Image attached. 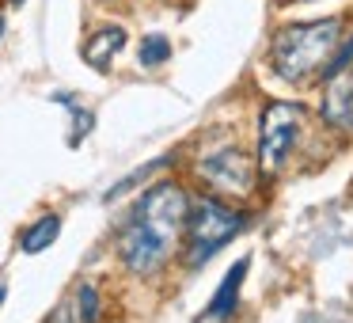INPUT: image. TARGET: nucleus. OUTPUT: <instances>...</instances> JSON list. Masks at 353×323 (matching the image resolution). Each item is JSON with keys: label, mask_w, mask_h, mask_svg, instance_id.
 Listing matches in <instances>:
<instances>
[{"label": "nucleus", "mask_w": 353, "mask_h": 323, "mask_svg": "<svg viewBox=\"0 0 353 323\" xmlns=\"http://www.w3.org/2000/svg\"><path fill=\"white\" fill-rule=\"evenodd\" d=\"M300 122H304V107L300 103H270L259 118V171L262 175H277L285 156L292 153L300 137Z\"/></svg>", "instance_id": "20e7f679"}, {"label": "nucleus", "mask_w": 353, "mask_h": 323, "mask_svg": "<svg viewBox=\"0 0 353 323\" xmlns=\"http://www.w3.org/2000/svg\"><path fill=\"white\" fill-rule=\"evenodd\" d=\"M247 270H251V262L239 259L236 266H232L228 274H224L221 289L213 293V300H209V308H205V320H228V315L236 312V304H239V289H243Z\"/></svg>", "instance_id": "0eeeda50"}, {"label": "nucleus", "mask_w": 353, "mask_h": 323, "mask_svg": "<svg viewBox=\"0 0 353 323\" xmlns=\"http://www.w3.org/2000/svg\"><path fill=\"white\" fill-rule=\"evenodd\" d=\"M247 221H251L247 213L221 206L216 198L194 202L190 213H186V228H183L186 239H190V244H186V266H201V262L213 251H221L232 236H239Z\"/></svg>", "instance_id": "7ed1b4c3"}, {"label": "nucleus", "mask_w": 353, "mask_h": 323, "mask_svg": "<svg viewBox=\"0 0 353 323\" xmlns=\"http://www.w3.org/2000/svg\"><path fill=\"white\" fill-rule=\"evenodd\" d=\"M0 39H4V16H0Z\"/></svg>", "instance_id": "dca6fc26"}, {"label": "nucleus", "mask_w": 353, "mask_h": 323, "mask_svg": "<svg viewBox=\"0 0 353 323\" xmlns=\"http://www.w3.org/2000/svg\"><path fill=\"white\" fill-rule=\"evenodd\" d=\"M168 164H175V156H160V160H152V164H145V168H141V171H133V175H125V179H122V183H118V186H110V190H107V198H118V194H125V190H133V186H137V183H141V179H148V175H152V171H160V168H168Z\"/></svg>", "instance_id": "9b49d317"}, {"label": "nucleus", "mask_w": 353, "mask_h": 323, "mask_svg": "<svg viewBox=\"0 0 353 323\" xmlns=\"http://www.w3.org/2000/svg\"><path fill=\"white\" fill-rule=\"evenodd\" d=\"M57 99L61 103H69V110H72V118H77V130H72V137H69V145H80V141H84V133L92 130V115H88V110H80L77 103L69 99V95H57Z\"/></svg>", "instance_id": "ddd939ff"}, {"label": "nucleus", "mask_w": 353, "mask_h": 323, "mask_svg": "<svg viewBox=\"0 0 353 323\" xmlns=\"http://www.w3.org/2000/svg\"><path fill=\"white\" fill-rule=\"evenodd\" d=\"M77 308H80V323H99V293H95V285H80L77 289Z\"/></svg>", "instance_id": "f8f14e48"}, {"label": "nucleus", "mask_w": 353, "mask_h": 323, "mask_svg": "<svg viewBox=\"0 0 353 323\" xmlns=\"http://www.w3.org/2000/svg\"><path fill=\"white\" fill-rule=\"evenodd\" d=\"M171 57V42L163 39V35H148L145 42H141V54L137 61L145 65V69H156V65H163Z\"/></svg>", "instance_id": "9d476101"}, {"label": "nucleus", "mask_w": 353, "mask_h": 323, "mask_svg": "<svg viewBox=\"0 0 353 323\" xmlns=\"http://www.w3.org/2000/svg\"><path fill=\"white\" fill-rule=\"evenodd\" d=\"M190 198L175 183H156L152 190L141 194L133 217L125 221L118 236V255L133 274H156L168 262V251L186 228Z\"/></svg>", "instance_id": "f257e3e1"}, {"label": "nucleus", "mask_w": 353, "mask_h": 323, "mask_svg": "<svg viewBox=\"0 0 353 323\" xmlns=\"http://www.w3.org/2000/svg\"><path fill=\"white\" fill-rule=\"evenodd\" d=\"M198 175L205 179L213 190H224V194H247L254 183V168L239 148L224 145L216 153H209L205 160L198 164Z\"/></svg>", "instance_id": "39448f33"}, {"label": "nucleus", "mask_w": 353, "mask_h": 323, "mask_svg": "<svg viewBox=\"0 0 353 323\" xmlns=\"http://www.w3.org/2000/svg\"><path fill=\"white\" fill-rule=\"evenodd\" d=\"M125 46V31L122 27H103L99 35H92L84 46V61L92 69H110V57Z\"/></svg>", "instance_id": "6e6552de"}, {"label": "nucleus", "mask_w": 353, "mask_h": 323, "mask_svg": "<svg viewBox=\"0 0 353 323\" xmlns=\"http://www.w3.org/2000/svg\"><path fill=\"white\" fill-rule=\"evenodd\" d=\"M338 35H342V19L338 16L319 19V23H292L285 31H277L274 50H270L274 72L281 80H289V84L312 80L330 61V54L338 46Z\"/></svg>", "instance_id": "f03ea898"}, {"label": "nucleus", "mask_w": 353, "mask_h": 323, "mask_svg": "<svg viewBox=\"0 0 353 323\" xmlns=\"http://www.w3.org/2000/svg\"><path fill=\"white\" fill-rule=\"evenodd\" d=\"M4 297H8V285L0 282V304H4Z\"/></svg>", "instance_id": "2eb2a0df"}, {"label": "nucleus", "mask_w": 353, "mask_h": 323, "mask_svg": "<svg viewBox=\"0 0 353 323\" xmlns=\"http://www.w3.org/2000/svg\"><path fill=\"white\" fill-rule=\"evenodd\" d=\"M350 61H353V39L342 42V50H334V54H330V61L323 65V77H334V72L350 69Z\"/></svg>", "instance_id": "4468645a"}, {"label": "nucleus", "mask_w": 353, "mask_h": 323, "mask_svg": "<svg viewBox=\"0 0 353 323\" xmlns=\"http://www.w3.org/2000/svg\"><path fill=\"white\" fill-rule=\"evenodd\" d=\"M8 4H16V8H19V4H27V0H8Z\"/></svg>", "instance_id": "f3484780"}, {"label": "nucleus", "mask_w": 353, "mask_h": 323, "mask_svg": "<svg viewBox=\"0 0 353 323\" xmlns=\"http://www.w3.org/2000/svg\"><path fill=\"white\" fill-rule=\"evenodd\" d=\"M61 236V217L57 213H46V217H39V221L31 224V228L23 232V239H19V247H23L27 255H39V251H46L54 239Z\"/></svg>", "instance_id": "1a4fd4ad"}, {"label": "nucleus", "mask_w": 353, "mask_h": 323, "mask_svg": "<svg viewBox=\"0 0 353 323\" xmlns=\"http://www.w3.org/2000/svg\"><path fill=\"white\" fill-rule=\"evenodd\" d=\"M319 115L330 126H353V69H342L334 77H327Z\"/></svg>", "instance_id": "423d86ee"}]
</instances>
